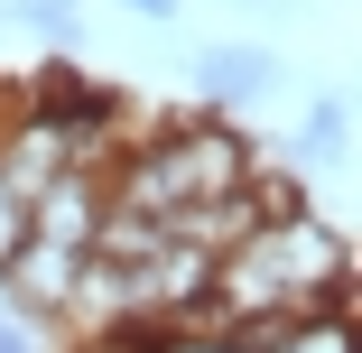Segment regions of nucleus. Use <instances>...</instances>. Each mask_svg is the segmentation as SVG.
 <instances>
[{
    "mask_svg": "<svg viewBox=\"0 0 362 353\" xmlns=\"http://www.w3.org/2000/svg\"><path fill=\"white\" fill-rule=\"evenodd\" d=\"M260 316H353V242L316 214L260 224L251 242H233L214 260V289L177 335H214V325H260Z\"/></svg>",
    "mask_w": 362,
    "mask_h": 353,
    "instance_id": "obj_1",
    "label": "nucleus"
},
{
    "mask_svg": "<svg viewBox=\"0 0 362 353\" xmlns=\"http://www.w3.org/2000/svg\"><path fill=\"white\" fill-rule=\"evenodd\" d=\"M260 158V139L233 121V112H158L130 130V149L112 158V204H130V214H177V204L195 195H233Z\"/></svg>",
    "mask_w": 362,
    "mask_h": 353,
    "instance_id": "obj_2",
    "label": "nucleus"
},
{
    "mask_svg": "<svg viewBox=\"0 0 362 353\" xmlns=\"http://www.w3.org/2000/svg\"><path fill=\"white\" fill-rule=\"evenodd\" d=\"M177 75L195 84V103L204 112H251V103H269L279 84H288V56L279 47H260V37H214V47H186V65Z\"/></svg>",
    "mask_w": 362,
    "mask_h": 353,
    "instance_id": "obj_3",
    "label": "nucleus"
},
{
    "mask_svg": "<svg viewBox=\"0 0 362 353\" xmlns=\"http://www.w3.org/2000/svg\"><path fill=\"white\" fill-rule=\"evenodd\" d=\"M103 204H112V168H65L56 186H37V195H28V233H37V242H56V251H93Z\"/></svg>",
    "mask_w": 362,
    "mask_h": 353,
    "instance_id": "obj_4",
    "label": "nucleus"
},
{
    "mask_svg": "<svg viewBox=\"0 0 362 353\" xmlns=\"http://www.w3.org/2000/svg\"><path fill=\"white\" fill-rule=\"evenodd\" d=\"M75 270H84V251H56V242H37V233H28V242L10 251V270H0V289H10L28 316H47V325H56V316H65V298H75ZM56 335H65V325H56Z\"/></svg>",
    "mask_w": 362,
    "mask_h": 353,
    "instance_id": "obj_5",
    "label": "nucleus"
},
{
    "mask_svg": "<svg viewBox=\"0 0 362 353\" xmlns=\"http://www.w3.org/2000/svg\"><path fill=\"white\" fill-rule=\"evenodd\" d=\"M288 168H344L353 158V103L344 93H316L307 112H298V139L279 149Z\"/></svg>",
    "mask_w": 362,
    "mask_h": 353,
    "instance_id": "obj_6",
    "label": "nucleus"
},
{
    "mask_svg": "<svg viewBox=\"0 0 362 353\" xmlns=\"http://www.w3.org/2000/svg\"><path fill=\"white\" fill-rule=\"evenodd\" d=\"M0 10H10L19 28H37L47 47H65V56H75V47L93 37V19H84V0H0Z\"/></svg>",
    "mask_w": 362,
    "mask_h": 353,
    "instance_id": "obj_7",
    "label": "nucleus"
},
{
    "mask_svg": "<svg viewBox=\"0 0 362 353\" xmlns=\"http://www.w3.org/2000/svg\"><path fill=\"white\" fill-rule=\"evenodd\" d=\"M19 242H28V204L0 186V270H10V251H19Z\"/></svg>",
    "mask_w": 362,
    "mask_h": 353,
    "instance_id": "obj_8",
    "label": "nucleus"
},
{
    "mask_svg": "<svg viewBox=\"0 0 362 353\" xmlns=\"http://www.w3.org/2000/svg\"><path fill=\"white\" fill-rule=\"evenodd\" d=\"M112 10H130L139 28H177V19H186V0H112Z\"/></svg>",
    "mask_w": 362,
    "mask_h": 353,
    "instance_id": "obj_9",
    "label": "nucleus"
},
{
    "mask_svg": "<svg viewBox=\"0 0 362 353\" xmlns=\"http://www.w3.org/2000/svg\"><path fill=\"white\" fill-rule=\"evenodd\" d=\"M158 335H103V344H65V353H149Z\"/></svg>",
    "mask_w": 362,
    "mask_h": 353,
    "instance_id": "obj_10",
    "label": "nucleus"
}]
</instances>
